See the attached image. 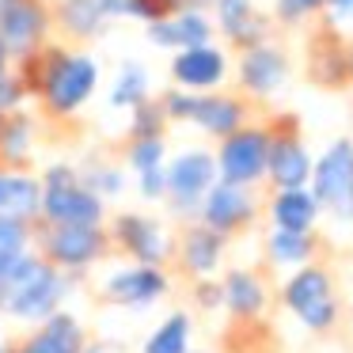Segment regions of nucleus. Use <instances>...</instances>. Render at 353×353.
Wrapping results in <instances>:
<instances>
[{"mask_svg": "<svg viewBox=\"0 0 353 353\" xmlns=\"http://www.w3.org/2000/svg\"><path fill=\"white\" fill-rule=\"evenodd\" d=\"M12 72L19 77L27 99H39L42 114L57 122L77 118L84 103L99 92V61L61 42H46L42 50L19 57Z\"/></svg>", "mask_w": 353, "mask_h": 353, "instance_id": "nucleus-1", "label": "nucleus"}, {"mask_svg": "<svg viewBox=\"0 0 353 353\" xmlns=\"http://www.w3.org/2000/svg\"><path fill=\"white\" fill-rule=\"evenodd\" d=\"M72 289H77V277L57 274L39 251H27L0 274V319L34 327L61 312Z\"/></svg>", "mask_w": 353, "mask_h": 353, "instance_id": "nucleus-2", "label": "nucleus"}, {"mask_svg": "<svg viewBox=\"0 0 353 353\" xmlns=\"http://www.w3.org/2000/svg\"><path fill=\"white\" fill-rule=\"evenodd\" d=\"M34 251L65 277H88L114 254L107 224H39L34 228Z\"/></svg>", "mask_w": 353, "mask_h": 353, "instance_id": "nucleus-3", "label": "nucleus"}, {"mask_svg": "<svg viewBox=\"0 0 353 353\" xmlns=\"http://www.w3.org/2000/svg\"><path fill=\"white\" fill-rule=\"evenodd\" d=\"M281 304L292 319L312 334H330L342 319L338 277L327 262H307L281 281Z\"/></svg>", "mask_w": 353, "mask_h": 353, "instance_id": "nucleus-4", "label": "nucleus"}, {"mask_svg": "<svg viewBox=\"0 0 353 353\" xmlns=\"http://www.w3.org/2000/svg\"><path fill=\"white\" fill-rule=\"evenodd\" d=\"M160 107H163V114H168V122H190V125H198L201 133L224 141L228 133L243 130V125L251 122L254 99H247L243 92H201V95H194V92L171 88V92L160 95Z\"/></svg>", "mask_w": 353, "mask_h": 353, "instance_id": "nucleus-5", "label": "nucleus"}, {"mask_svg": "<svg viewBox=\"0 0 353 353\" xmlns=\"http://www.w3.org/2000/svg\"><path fill=\"white\" fill-rule=\"evenodd\" d=\"M42 201H39V224H107L110 209L103 198H95L84 186L77 163H50L39 175Z\"/></svg>", "mask_w": 353, "mask_h": 353, "instance_id": "nucleus-6", "label": "nucleus"}, {"mask_svg": "<svg viewBox=\"0 0 353 353\" xmlns=\"http://www.w3.org/2000/svg\"><path fill=\"white\" fill-rule=\"evenodd\" d=\"M107 232H110L114 251L125 262H137V266H171V259H175V232L152 213L118 209L107 221Z\"/></svg>", "mask_w": 353, "mask_h": 353, "instance_id": "nucleus-7", "label": "nucleus"}, {"mask_svg": "<svg viewBox=\"0 0 353 353\" xmlns=\"http://www.w3.org/2000/svg\"><path fill=\"white\" fill-rule=\"evenodd\" d=\"M171 296V270L168 266H107L99 277V300L122 312H148Z\"/></svg>", "mask_w": 353, "mask_h": 353, "instance_id": "nucleus-8", "label": "nucleus"}, {"mask_svg": "<svg viewBox=\"0 0 353 353\" xmlns=\"http://www.w3.org/2000/svg\"><path fill=\"white\" fill-rule=\"evenodd\" d=\"M270 133V160H266V179L274 190H300V186L312 183V156L304 148L300 137V118L281 110V114H270L266 122Z\"/></svg>", "mask_w": 353, "mask_h": 353, "instance_id": "nucleus-9", "label": "nucleus"}, {"mask_svg": "<svg viewBox=\"0 0 353 353\" xmlns=\"http://www.w3.org/2000/svg\"><path fill=\"white\" fill-rule=\"evenodd\" d=\"M304 77H307V84L323 88V92H345V88L353 84L350 39H345V34L338 31V23H330L327 16L307 31Z\"/></svg>", "mask_w": 353, "mask_h": 353, "instance_id": "nucleus-10", "label": "nucleus"}, {"mask_svg": "<svg viewBox=\"0 0 353 353\" xmlns=\"http://www.w3.org/2000/svg\"><path fill=\"white\" fill-rule=\"evenodd\" d=\"M216 160V179L232 186H259L266 179V160H270V133L262 122H247L243 130L228 133L221 148L213 152Z\"/></svg>", "mask_w": 353, "mask_h": 353, "instance_id": "nucleus-11", "label": "nucleus"}, {"mask_svg": "<svg viewBox=\"0 0 353 353\" xmlns=\"http://www.w3.org/2000/svg\"><path fill=\"white\" fill-rule=\"evenodd\" d=\"M307 190L315 194L323 213L334 221L353 224V141H334L319 160L312 163V183Z\"/></svg>", "mask_w": 353, "mask_h": 353, "instance_id": "nucleus-12", "label": "nucleus"}, {"mask_svg": "<svg viewBox=\"0 0 353 353\" xmlns=\"http://www.w3.org/2000/svg\"><path fill=\"white\" fill-rule=\"evenodd\" d=\"M163 171H168V198H163L168 209L175 216H183V221H194L201 198L216 183L213 152H205V148H183L179 156H171Z\"/></svg>", "mask_w": 353, "mask_h": 353, "instance_id": "nucleus-13", "label": "nucleus"}, {"mask_svg": "<svg viewBox=\"0 0 353 353\" xmlns=\"http://www.w3.org/2000/svg\"><path fill=\"white\" fill-rule=\"evenodd\" d=\"M259 213H262V205H259L251 186H232V183H221V179H216L213 190L201 198L194 221L213 228V232H221L224 239H236V236H243L247 228H254Z\"/></svg>", "mask_w": 353, "mask_h": 353, "instance_id": "nucleus-14", "label": "nucleus"}, {"mask_svg": "<svg viewBox=\"0 0 353 353\" xmlns=\"http://www.w3.org/2000/svg\"><path fill=\"white\" fill-rule=\"evenodd\" d=\"M54 27V4L46 0H0V42L8 46L12 61L46 46Z\"/></svg>", "mask_w": 353, "mask_h": 353, "instance_id": "nucleus-15", "label": "nucleus"}, {"mask_svg": "<svg viewBox=\"0 0 353 353\" xmlns=\"http://www.w3.org/2000/svg\"><path fill=\"white\" fill-rule=\"evenodd\" d=\"M228 243L221 232L205 228V224L190 221L183 232L175 236V259L171 266L186 277V281H205V277H216L224 266V254H228Z\"/></svg>", "mask_w": 353, "mask_h": 353, "instance_id": "nucleus-16", "label": "nucleus"}, {"mask_svg": "<svg viewBox=\"0 0 353 353\" xmlns=\"http://www.w3.org/2000/svg\"><path fill=\"white\" fill-rule=\"evenodd\" d=\"M88 323L77 312L61 307L50 319L27 327L16 338V353H84L88 350Z\"/></svg>", "mask_w": 353, "mask_h": 353, "instance_id": "nucleus-17", "label": "nucleus"}, {"mask_svg": "<svg viewBox=\"0 0 353 353\" xmlns=\"http://www.w3.org/2000/svg\"><path fill=\"white\" fill-rule=\"evenodd\" d=\"M289 80V54L277 42H262L239 54V92L247 99H270Z\"/></svg>", "mask_w": 353, "mask_h": 353, "instance_id": "nucleus-18", "label": "nucleus"}, {"mask_svg": "<svg viewBox=\"0 0 353 353\" xmlns=\"http://www.w3.org/2000/svg\"><path fill=\"white\" fill-rule=\"evenodd\" d=\"M114 19H125V0H61L54 4V23L72 42H92Z\"/></svg>", "mask_w": 353, "mask_h": 353, "instance_id": "nucleus-19", "label": "nucleus"}, {"mask_svg": "<svg viewBox=\"0 0 353 353\" xmlns=\"http://www.w3.org/2000/svg\"><path fill=\"white\" fill-rule=\"evenodd\" d=\"M228 77V57H224L221 46H190V50H179L171 57V80H175L179 92H216Z\"/></svg>", "mask_w": 353, "mask_h": 353, "instance_id": "nucleus-20", "label": "nucleus"}, {"mask_svg": "<svg viewBox=\"0 0 353 353\" xmlns=\"http://www.w3.org/2000/svg\"><path fill=\"white\" fill-rule=\"evenodd\" d=\"M221 296L236 323H259L270 307V281L254 266H232L221 274Z\"/></svg>", "mask_w": 353, "mask_h": 353, "instance_id": "nucleus-21", "label": "nucleus"}, {"mask_svg": "<svg viewBox=\"0 0 353 353\" xmlns=\"http://www.w3.org/2000/svg\"><path fill=\"white\" fill-rule=\"evenodd\" d=\"M213 12H216L221 34L239 50V54L251 50V46L270 42V19L254 8L251 0H213Z\"/></svg>", "mask_w": 353, "mask_h": 353, "instance_id": "nucleus-22", "label": "nucleus"}, {"mask_svg": "<svg viewBox=\"0 0 353 353\" xmlns=\"http://www.w3.org/2000/svg\"><path fill=\"white\" fill-rule=\"evenodd\" d=\"M148 42L160 50H190V46H209L213 42V19L201 8H183L171 19H160V23L148 27Z\"/></svg>", "mask_w": 353, "mask_h": 353, "instance_id": "nucleus-23", "label": "nucleus"}, {"mask_svg": "<svg viewBox=\"0 0 353 353\" xmlns=\"http://www.w3.org/2000/svg\"><path fill=\"white\" fill-rule=\"evenodd\" d=\"M266 216H270V228H281V232H315L323 209L315 201V194L307 186L300 190H274L266 201Z\"/></svg>", "mask_w": 353, "mask_h": 353, "instance_id": "nucleus-24", "label": "nucleus"}, {"mask_svg": "<svg viewBox=\"0 0 353 353\" xmlns=\"http://www.w3.org/2000/svg\"><path fill=\"white\" fill-rule=\"evenodd\" d=\"M266 262L274 270H300L307 262H323V236L319 232H281V228H270L266 232Z\"/></svg>", "mask_w": 353, "mask_h": 353, "instance_id": "nucleus-25", "label": "nucleus"}, {"mask_svg": "<svg viewBox=\"0 0 353 353\" xmlns=\"http://www.w3.org/2000/svg\"><path fill=\"white\" fill-rule=\"evenodd\" d=\"M39 201H42L39 175H31V171L0 168V216L39 224Z\"/></svg>", "mask_w": 353, "mask_h": 353, "instance_id": "nucleus-26", "label": "nucleus"}, {"mask_svg": "<svg viewBox=\"0 0 353 353\" xmlns=\"http://www.w3.org/2000/svg\"><path fill=\"white\" fill-rule=\"evenodd\" d=\"M34 137H39V125L27 110L0 118V168L12 171H27L34 160Z\"/></svg>", "mask_w": 353, "mask_h": 353, "instance_id": "nucleus-27", "label": "nucleus"}, {"mask_svg": "<svg viewBox=\"0 0 353 353\" xmlns=\"http://www.w3.org/2000/svg\"><path fill=\"white\" fill-rule=\"evenodd\" d=\"M194 350V315L186 307L168 312L141 342V353H190Z\"/></svg>", "mask_w": 353, "mask_h": 353, "instance_id": "nucleus-28", "label": "nucleus"}, {"mask_svg": "<svg viewBox=\"0 0 353 353\" xmlns=\"http://www.w3.org/2000/svg\"><path fill=\"white\" fill-rule=\"evenodd\" d=\"M80 179H84V186L95 194V198L103 201H114L122 198L125 190H130V179H125V171L118 168L114 160H84L80 163Z\"/></svg>", "mask_w": 353, "mask_h": 353, "instance_id": "nucleus-29", "label": "nucleus"}, {"mask_svg": "<svg viewBox=\"0 0 353 353\" xmlns=\"http://www.w3.org/2000/svg\"><path fill=\"white\" fill-rule=\"evenodd\" d=\"M148 99V69L141 61H122L110 88V107L114 110H133Z\"/></svg>", "mask_w": 353, "mask_h": 353, "instance_id": "nucleus-30", "label": "nucleus"}, {"mask_svg": "<svg viewBox=\"0 0 353 353\" xmlns=\"http://www.w3.org/2000/svg\"><path fill=\"white\" fill-rule=\"evenodd\" d=\"M125 168L133 175L141 171H160L168 168V141L163 137H137V141H125Z\"/></svg>", "mask_w": 353, "mask_h": 353, "instance_id": "nucleus-31", "label": "nucleus"}, {"mask_svg": "<svg viewBox=\"0 0 353 353\" xmlns=\"http://www.w3.org/2000/svg\"><path fill=\"white\" fill-rule=\"evenodd\" d=\"M168 114H163L160 99H145L141 107L130 110V130H125V141H137V137H163L168 133Z\"/></svg>", "mask_w": 353, "mask_h": 353, "instance_id": "nucleus-32", "label": "nucleus"}, {"mask_svg": "<svg viewBox=\"0 0 353 353\" xmlns=\"http://www.w3.org/2000/svg\"><path fill=\"white\" fill-rule=\"evenodd\" d=\"M34 228H39V224L0 216V254H27V251H34Z\"/></svg>", "mask_w": 353, "mask_h": 353, "instance_id": "nucleus-33", "label": "nucleus"}, {"mask_svg": "<svg viewBox=\"0 0 353 353\" xmlns=\"http://www.w3.org/2000/svg\"><path fill=\"white\" fill-rule=\"evenodd\" d=\"M323 12H327V0H277L274 4V19L281 27L307 23V19L323 16Z\"/></svg>", "mask_w": 353, "mask_h": 353, "instance_id": "nucleus-34", "label": "nucleus"}, {"mask_svg": "<svg viewBox=\"0 0 353 353\" xmlns=\"http://www.w3.org/2000/svg\"><path fill=\"white\" fill-rule=\"evenodd\" d=\"M179 8V0H125V19H141L145 27L160 23V19H171Z\"/></svg>", "mask_w": 353, "mask_h": 353, "instance_id": "nucleus-35", "label": "nucleus"}, {"mask_svg": "<svg viewBox=\"0 0 353 353\" xmlns=\"http://www.w3.org/2000/svg\"><path fill=\"white\" fill-rule=\"evenodd\" d=\"M190 304L198 312H221L224 296H221V277H205V281H190Z\"/></svg>", "mask_w": 353, "mask_h": 353, "instance_id": "nucleus-36", "label": "nucleus"}, {"mask_svg": "<svg viewBox=\"0 0 353 353\" xmlns=\"http://www.w3.org/2000/svg\"><path fill=\"white\" fill-rule=\"evenodd\" d=\"M133 186L145 201H163L168 198V171H141V175H133Z\"/></svg>", "mask_w": 353, "mask_h": 353, "instance_id": "nucleus-37", "label": "nucleus"}, {"mask_svg": "<svg viewBox=\"0 0 353 353\" xmlns=\"http://www.w3.org/2000/svg\"><path fill=\"white\" fill-rule=\"evenodd\" d=\"M327 19H330V23L353 19V0H327Z\"/></svg>", "mask_w": 353, "mask_h": 353, "instance_id": "nucleus-38", "label": "nucleus"}, {"mask_svg": "<svg viewBox=\"0 0 353 353\" xmlns=\"http://www.w3.org/2000/svg\"><path fill=\"white\" fill-rule=\"evenodd\" d=\"M84 353H125V350H122V342H110V338H88Z\"/></svg>", "mask_w": 353, "mask_h": 353, "instance_id": "nucleus-39", "label": "nucleus"}, {"mask_svg": "<svg viewBox=\"0 0 353 353\" xmlns=\"http://www.w3.org/2000/svg\"><path fill=\"white\" fill-rule=\"evenodd\" d=\"M12 65H16V61H12L8 46H4V42H0V80H4V77H8V72H12Z\"/></svg>", "mask_w": 353, "mask_h": 353, "instance_id": "nucleus-40", "label": "nucleus"}, {"mask_svg": "<svg viewBox=\"0 0 353 353\" xmlns=\"http://www.w3.org/2000/svg\"><path fill=\"white\" fill-rule=\"evenodd\" d=\"M0 353H16V338H4V342H0Z\"/></svg>", "mask_w": 353, "mask_h": 353, "instance_id": "nucleus-41", "label": "nucleus"}, {"mask_svg": "<svg viewBox=\"0 0 353 353\" xmlns=\"http://www.w3.org/2000/svg\"><path fill=\"white\" fill-rule=\"evenodd\" d=\"M201 4H209V0H179V8H201Z\"/></svg>", "mask_w": 353, "mask_h": 353, "instance_id": "nucleus-42", "label": "nucleus"}, {"mask_svg": "<svg viewBox=\"0 0 353 353\" xmlns=\"http://www.w3.org/2000/svg\"><path fill=\"white\" fill-rule=\"evenodd\" d=\"M350 69H353V39H350Z\"/></svg>", "mask_w": 353, "mask_h": 353, "instance_id": "nucleus-43", "label": "nucleus"}, {"mask_svg": "<svg viewBox=\"0 0 353 353\" xmlns=\"http://www.w3.org/2000/svg\"><path fill=\"white\" fill-rule=\"evenodd\" d=\"M350 327H353V304H350Z\"/></svg>", "mask_w": 353, "mask_h": 353, "instance_id": "nucleus-44", "label": "nucleus"}, {"mask_svg": "<svg viewBox=\"0 0 353 353\" xmlns=\"http://www.w3.org/2000/svg\"><path fill=\"white\" fill-rule=\"evenodd\" d=\"M46 4H61V0H46Z\"/></svg>", "mask_w": 353, "mask_h": 353, "instance_id": "nucleus-45", "label": "nucleus"}, {"mask_svg": "<svg viewBox=\"0 0 353 353\" xmlns=\"http://www.w3.org/2000/svg\"><path fill=\"white\" fill-rule=\"evenodd\" d=\"M190 353H205V350H190Z\"/></svg>", "mask_w": 353, "mask_h": 353, "instance_id": "nucleus-46", "label": "nucleus"}, {"mask_svg": "<svg viewBox=\"0 0 353 353\" xmlns=\"http://www.w3.org/2000/svg\"><path fill=\"white\" fill-rule=\"evenodd\" d=\"M0 342H4V334H0Z\"/></svg>", "mask_w": 353, "mask_h": 353, "instance_id": "nucleus-47", "label": "nucleus"}]
</instances>
